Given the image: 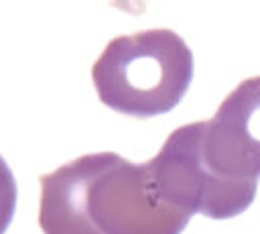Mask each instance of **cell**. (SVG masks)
I'll use <instances>...</instances> for the list:
<instances>
[{"label": "cell", "instance_id": "277c9868", "mask_svg": "<svg viewBox=\"0 0 260 234\" xmlns=\"http://www.w3.org/2000/svg\"><path fill=\"white\" fill-rule=\"evenodd\" d=\"M199 147L223 179L258 185L260 177V75L232 90L209 120H199Z\"/></svg>", "mask_w": 260, "mask_h": 234}, {"label": "cell", "instance_id": "7a4b0ae2", "mask_svg": "<svg viewBox=\"0 0 260 234\" xmlns=\"http://www.w3.org/2000/svg\"><path fill=\"white\" fill-rule=\"evenodd\" d=\"M104 106L134 118L173 110L193 79V53L171 28H148L112 39L91 67Z\"/></svg>", "mask_w": 260, "mask_h": 234}, {"label": "cell", "instance_id": "5b68a950", "mask_svg": "<svg viewBox=\"0 0 260 234\" xmlns=\"http://www.w3.org/2000/svg\"><path fill=\"white\" fill-rule=\"evenodd\" d=\"M16 179L4 157L0 155V234H4L12 222L14 210H16Z\"/></svg>", "mask_w": 260, "mask_h": 234}, {"label": "cell", "instance_id": "6da1fadb", "mask_svg": "<svg viewBox=\"0 0 260 234\" xmlns=\"http://www.w3.org/2000/svg\"><path fill=\"white\" fill-rule=\"evenodd\" d=\"M39 181L43 234H181L191 220L160 197L146 163L112 151L81 155Z\"/></svg>", "mask_w": 260, "mask_h": 234}, {"label": "cell", "instance_id": "3957f363", "mask_svg": "<svg viewBox=\"0 0 260 234\" xmlns=\"http://www.w3.org/2000/svg\"><path fill=\"white\" fill-rule=\"evenodd\" d=\"M146 165L160 197L191 216L234 218L254 201L258 191V185L228 181L207 165L199 147L197 122L175 128Z\"/></svg>", "mask_w": 260, "mask_h": 234}]
</instances>
